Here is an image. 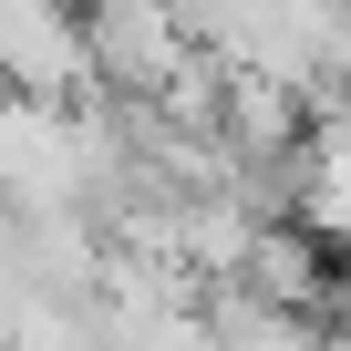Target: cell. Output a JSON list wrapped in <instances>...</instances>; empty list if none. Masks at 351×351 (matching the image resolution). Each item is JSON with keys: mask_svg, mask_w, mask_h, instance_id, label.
Wrapping results in <instances>:
<instances>
[{"mask_svg": "<svg viewBox=\"0 0 351 351\" xmlns=\"http://www.w3.org/2000/svg\"><path fill=\"white\" fill-rule=\"evenodd\" d=\"M0 207L11 217L83 207V114H62L52 93H0Z\"/></svg>", "mask_w": 351, "mask_h": 351, "instance_id": "6da1fadb", "label": "cell"}, {"mask_svg": "<svg viewBox=\"0 0 351 351\" xmlns=\"http://www.w3.org/2000/svg\"><path fill=\"white\" fill-rule=\"evenodd\" d=\"M176 62H186V32L165 0H83V83H104L114 104H155Z\"/></svg>", "mask_w": 351, "mask_h": 351, "instance_id": "7a4b0ae2", "label": "cell"}]
</instances>
